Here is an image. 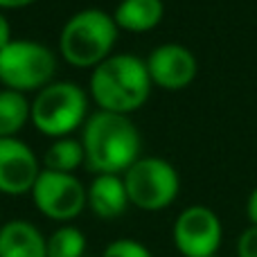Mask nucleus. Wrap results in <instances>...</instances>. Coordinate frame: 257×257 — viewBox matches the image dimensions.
<instances>
[{"mask_svg":"<svg viewBox=\"0 0 257 257\" xmlns=\"http://www.w3.org/2000/svg\"><path fill=\"white\" fill-rule=\"evenodd\" d=\"M81 145L90 172L120 176L140 158L142 138L128 115L97 111L86 120Z\"/></svg>","mask_w":257,"mask_h":257,"instance_id":"f257e3e1","label":"nucleus"},{"mask_svg":"<svg viewBox=\"0 0 257 257\" xmlns=\"http://www.w3.org/2000/svg\"><path fill=\"white\" fill-rule=\"evenodd\" d=\"M124 187L128 203L147 212H156L176 201L181 178L174 165H169L165 158L147 156L138 158L124 172Z\"/></svg>","mask_w":257,"mask_h":257,"instance_id":"423d86ee","label":"nucleus"},{"mask_svg":"<svg viewBox=\"0 0 257 257\" xmlns=\"http://www.w3.org/2000/svg\"><path fill=\"white\" fill-rule=\"evenodd\" d=\"M0 257H48V239L34 223L14 219L0 228Z\"/></svg>","mask_w":257,"mask_h":257,"instance_id":"9b49d317","label":"nucleus"},{"mask_svg":"<svg viewBox=\"0 0 257 257\" xmlns=\"http://www.w3.org/2000/svg\"><path fill=\"white\" fill-rule=\"evenodd\" d=\"M151 84L165 90H183L194 81L199 63L192 50L181 43H163L149 54L147 59Z\"/></svg>","mask_w":257,"mask_h":257,"instance_id":"1a4fd4ad","label":"nucleus"},{"mask_svg":"<svg viewBox=\"0 0 257 257\" xmlns=\"http://www.w3.org/2000/svg\"><path fill=\"white\" fill-rule=\"evenodd\" d=\"M223 239L219 217L205 205H190L174 223V244L183 257L217 255Z\"/></svg>","mask_w":257,"mask_h":257,"instance_id":"6e6552de","label":"nucleus"},{"mask_svg":"<svg viewBox=\"0 0 257 257\" xmlns=\"http://www.w3.org/2000/svg\"><path fill=\"white\" fill-rule=\"evenodd\" d=\"M12 27H9V21L5 18V14H0V50L5 48V45L12 43Z\"/></svg>","mask_w":257,"mask_h":257,"instance_id":"6ab92c4d","label":"nucleus"},{"mask_svg":"<svg viewBox=\"0 0 257 257\" xmlns=\"http://www.w3.org/2000/svg\"><path fill=\"white\" fill-rule=\"evenodd\" d=\"M165 16V5L163 0H122L117 5L113 21L120 30L133 32V34H142L149 32L163 21Z\"/></svg>","mask_w":257,"mask_h":257,"instance_id":"ddd939ff","label":"nucleus"},{"mask_svg":"<svg viewBox=\"0 0 257 257\" xmlns=\"http://www.w3.org/2000/svg\"><path fill=\"white\" fill-rule=\"evenodd\" d=\"M246 214H248L250 226H257V187L250 192L248 203H246Z\"/></svg>","mask_w":257,"mask_h":257,"instance_id":"aec40b11","label":"nucleus"},{"mask_svg":"<svg viewBox=\"0 0 257 257\" xmlns=\"http://www.w3.org/2000/svg\"><path fill=\"white\" fill-rule=\"evenodd\" d=\"M86 237L79 228L61 226L48 239V257H84Z\"/></svg>","mask_w":257,"mask_h":257,"instance_id":"dca6fc26","label":"nucleus"},{"mask_svg":"<svg viewBox=\"0 0 257 257\" xmlns=\"http://www.w3.org/2000/svg\"><path fill=\"white\" fill-rule=\"evenodd\" d=\"M32 120V104L16 90H0V138H16L27 122Z\"/></svg>","mask_w":257,"mask_h":257,"instance_id":"4468645a","label":"nucleus"},{"mask_svg":"<svg viewBox=\"0 0 257 257\" xmlns=\"http://www.w3.org/2000/svg\"><path fill=\"white\" fill-rule=\"evenodd\" d=\"M32 3H36V0H0V9H21Z\"/></svg>","mask_w":257,"mask_h":257,"instance_id":"412c9836","label":"nucleus"},{"mask_svg":"<svg viewBox=\"0 0 257 257\" xmlns=\"http://www.w3.org/2000/svg\"><path fill=\"white\" fill-rule=\"evenodd\" d=\"M237 257H257V226H248L237 239Z\"/></svg>","mask_w":257,"mask_h":257,"instance_id":"a211bd4d","label":"nucleus"},{"mask_svg":"<svg viewBox=\"0 0 257 257\" xmlns=\"http://www.w3.org/2000/svg\"><path fill=\"white\" fill-rule=\"evenodd\" d=\"M32 199L39 212H43L48 219L54 221H70L84 212L88 203V192L81 185V181L72 174L50 172L41 169L34 187Z\"/></svg>","mask_w":257,"mask_h":257,"instance_id":"0eeeda50","label":"nucleus"},{"mask_svg":"<svg viewBox=\"0 0 257 257\" xmlns=\"http://www.w3.org/2000/svg\"><path fill=\"white\" fill-rule=\"evenodd\" d=\"M117 30L111 14L102 9H81L66 21L59 36L63 59L75 68H97L111 57L117 41Z\"/></svg>","mask_w":257,"mask_h":257,"instance_id":"7ed1b4c3","label":"nucleus"},{"mask_svg":"<svg viewBox=\"0 0 257 257\" xmlns=\"http://www.w3.org/2000/svg\"><path fill=\"white\" fill-rule=\"evenodd\" d=\"M88 205L99 219H117L126 212L128 194L124 178L115 174H99L88 187Z\"/></svg>","mask_w":257,"mask_h":257,"instance_id":"f8f14e48","label":"nucleus"},{"mask_svg":"<svg viewBox=\"0 0 257 257\" xmlns=\"http://www.w3.org/2000/svg\"><path fill=\"white\" fill-rule=\"evenodd\" d=\"M88 95L75 81H54L39 90L32 104V122L43 136L68 138L75 128L86 124Z\"/></svg>","mask_w":257,"mask_h":257,"instance_id":"20e7f679","label":"nucleus"},{"mask_svg":"<svg viewBox=\"0 0 257 257\" xmlns=\"http://www.w3.org/2000/svg\"><path fill=\"white\" fill-rule=\"evenodd\" d=\"M41 174L34 151L16 138H0V192L21 196L32 192Z\"/></svg>","mask_w":257,"mask_h":257,"instance_id":"9d476101","label":"nucleus"},{"mask_svg":"<svg viewBox=\"0 0 257 257\" xmlns=\"http://www.w3.org/2000/svg\"><path fill=\"white\" fill-rule=\"evenodd\" d=\"M151 77L147 63L133 54H111L93 68L90 97L99 111L128 115L149 99Z\"/></svg>","mask_w":257,"mask_h":257,"instance_id":"f03ea898","label":"nucleus"},{"mask_svg":"<svg viewBox=\"0 0 257 257\" xmlns=\"http://www.w3.org/2000/svg\"><path fill=\"white\" fill-rule=\"evenodd\" d=\"M210 257H219V255H210Z\"/></svg>","mask_w":257,"mask_h":257,"instance_id":"4be33fe9","label":"nucleus"},{"mask_svg":"<svg viewBox=\"0 0 257 257\" xmlns=\"http://www.w3.org/2000/svg\"><path fill=\"white\" fill-rule=\"evenodd\" d=\"M84 163H86L84 145H81V140H72V138H59L43 154V165L50 172L72 174Z\"/></svg>","mask_w":257,"mask_h":257,"instance_id":"2eb2a0df","label":"nucleus"},{"mask_svg":"<svg viewBox=\"0 0 257 257\" xmlns=\"http://www.w3.org/2000/svg\"><path fill=\"white\" fill-rule=\"evenodd\" d=\"M57 72V57L39 41L16 39L0 50V81L16 93L43 90L52 84Z\"/></svg>","mask_w":257,"mask_h":257,"instance_id":"39448f33","label":"nucleus"},{"mask_svg":"<svg viewBox=\"0 0 257 257\" xmlns=\"http://www.w3.org/2000/svg\"><path fill=\"white\" fill-rule=\"evenodd\" d=\"M102 257H154L145 244L136 239H117L106 246Z\"/></svg>","mask_w":257,"mask_h":257,"instance_id":"f3484780","label":"nucleus"}]
</instances>
